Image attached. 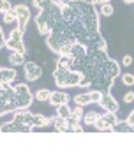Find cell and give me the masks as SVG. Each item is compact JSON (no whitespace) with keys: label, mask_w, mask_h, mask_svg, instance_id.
I'll list each match as a JSON object with an SVG mask.
<instances>
[{"label":"cell","mask_w":134,"mask_h":159,"mask_svg":"<svg viewBox=\"0 0 134 159\" xmlns=\"http://www.w3.org/2000/svg\"><path fill=\"white\" fill-rule=\"evenodd\" d=\"M53 78H55V83L60 87V89H71V87H78L79 85V80L83 78V73H79V71H76V69L55 67Z\"/></svg>","instance_id":"6da1fadb"},{"label":"cell","mask_w":134,"mask_h":159,"mask_svg":"<svg viewBox=\"0 0 134 159\" xmlns=\"http://www.w3.org/2000/svg\"><path fill=\"white\" fill-rule=\"evenodd\" d=\"M16 108V96H14V87L9 83L0 85V117L7 113H12Z\"/></svg>","instance_id":"7a4b0ae2"},{"label":"cell","mask_w":134,"mask_h":159,"mask_svg":"<svg viewBox=\"0 0 134 159\" xmlns=\"http://www.w3.org/2000/svg\"><path fill=\"white\" fill-rule=\"evenodd\" d=\"M14 87V96H16V108L18 110H28L34 102V94L30 92L28 85L25 83H16Z\"/></svg>","instance_id":"3957f363"},{"label":"cell","mask_w":134,"mask_h":159,"mask_svg":"<svg viewBox=\"0 0 134 159\" xmlns=\"http://www.w3.org/2000/svg\"><path fill=\"white\" fill-rule=\"evenodd\" d=\"M6 48L9 51H20L25 53V43H23V32L20 29H12L11 34L6 39Z\"/></svg>","instance_id":"277c9868"},{"label":"cell","mask_w":134,"mask_h":159,"mask_svg":"<svg viewBox=\"0 0 134 159\" xmlns=\"http://www.w3.org/2000/svg\"><path fill=\"white\" fill-rule=\"evenodd\" d=\"M35 25H37V32H39L41 35H48L51 30H53L55 20H53L46 11H39V14L35 16Z\"/></svg>","instance_id":"5b68a950"},{"label":"cell","mask_w":134,"mask_h":159,"mask_svg":"<svg viewBox=\"0 0 134 159\" xmlns=\"http://www.w3.org/2000/svg\"><path fill=\"white\" fill-rule=\"evenodd\" d=\"M32 131H34V127H30L27 124H21V122H14V120L0 124V133H32Z\"/></svg>","instance_id":"8992f818"},{"label":"cell","mask_w":134,"mask_h":159,"mask_svg":"<svg viewBox=\"0 0 134 159\" xmlns=\"http://www.w3.org/2000/svg\"><path fill=\"white\" fill-rule=\"evenodd\" d=\"M99 106L104 110V111H113V113H118V110H120V104H118L117 99H115L109 92L102 94V99L99 101Z\"/></svg>","instance_id":"52a82bcc"},{"label":"cell","mask_w":134,"mask_h":159,"mask_svg":"<svg viewBox=\"0 0 134 159\" xmlns=\"http://www.w3.org/2000/svg\"><path fill=\"white\" fill-rule=\"evenodd\" d=\"M25 78L27 81H37L42 76V67L37 66L35 62H25Z\"/></svg>","instance_id":"ba28073f"},{"label":"cell","mask_w":134,"mask_h":159,"mask_svg":"<svg viewBox=\"0 0 134 159\" xmlns=\"http://www.w3.org/2000/svg\"><path fill=\"white\" fill-rule=\"evenodd\" d=\"M87 51L88 48L81 43H73V48H71V58L73 60H83L87 57Z\"/></svg>","instance_id":"9c48e42d"},{"label":"cell","mask_w":134,"mask_h":159,"mask_svg":"<svg viewBox=\"0 0 134 159\" xmlns=\"http://www.w3.org/2000/svg\"><path fill=\"white\" fill-rule=\"evenodd\" d=\"M18 73L12 67H0V85L2 83H12L16 80Z\"/></svg>","instance_id":"30bf717a"},{"label":"cell","mask_w":134,"mask_h":159,"mask_svg":"<svg viewBox=\"0 0 134 159\" xmlns=\"http://www.w3.org/2000/svg\"><path fill=\"white\" fill-rule=\"evenodd\" d=\"M69 99H71V97L67 96L65 92H51L50 104H51V106H55V108H58L60 104H65V102H69Z\"/></svg>","instance_id":"8fae6325"},{"label":"cell","mask_w":134,"mask_h":159,"mask_svg":"<svg viewBox=\"0 0 134 159\" xmlns=\"http://www.w3.org/2000/svg\"><path fill=\"white\" fill-rule=\"evenodd\" d=\"M25 53H20V51H11L9 55V64L12 67H20V66H25Z\"/></svg>","instance_id":"7c38bea8"},{"label":"cell","mask_w":134,"mask_h":159,"mask_svg":"<svg viewBox=\"0 0 134 159\" xmlns=\"http://www.w3.org/2000/svg\"><path fill=\"white\" fill-rule=\"evenodd\" d=\"M94 127H95L97 131H111V129H113V124H111L108 119H104L102 115H99V119L95 120Z\"/></svg>","instance_id":"4fadbf2b"},{"label":"cell","mask_w":134,"mask_h":159,"mask_svg":"<svg viewBox=\"0 0 134 159\" xmlns=\"http://www.w3.org/2000/svg\"><path fill=\"white\" fill-rule=\"evenodd\" d=\"M53 125H55L56 133H67V131H69L67 119H62V117H55V119H53Z\"/></svg>","instance_id":"5bb4252c"},{"label":"cell","mask_w":134,"mask_h":159,"mask_svg":"<svg viewBox=\"0 0 134 159\" xmlns=\"http://www.w3.org/2000/svg\"><path fill=\"white\" fill-rule=\"evenodd\" d=\"M74 102L78 104V106H87L90 104V92H79L78 96H74Z\"/></svg>","instance_id":"9a60e30c"},{"label":"cell","mask_w":134,"mask_h":159,"mask_svg":"<svg viewBox=\"0 0 134 159\" xmlns=\"http://www.w3.org/2000/svg\"><path fill=\"white\" fill-rule=\"evenodd\" d=\"M113 133H134V127L132 125H129L127 122H117V124L113 125Z\"/></svg>","instance_id":"2e32d148"},{"label":"cell","mask_w":134,"mask_h":159,"mask_svg":"<svg viewBox=\"0 0 134 159\" xmlns=\"http://www.w3.org/2000/svg\"><path fill=\"white\" fill-rule=\"evenodd\" d=\"M14 11H16L18 18H32V14H30V7L25 6V4H18V6H14Z\"/></svg>","instance_id":"e0dca14e"},{"label":"cell","mask_w":134,"mask_h":159,"mask_svg":"<svg viewBox=\"0 0 134 159\" xmlns=\"http://www.w3.org/2000/svg\"><path fill=\"white\" fill-rule=\"evenodd\" d=\"M99 115L97 111H87V113L83 115V124L85 125H94L95 124V120L99 119Z\"/></svg>","instance_id":"ac0fdd59"},{"label":"cell","mask_w":134,"mask_h":159,"mask_svg":"<svg viewBox=\"0 0 134 159\" xmlns=\"http://www.w3.org/2000/svg\"><path fill=\"white\" fill-rule=\"evenodd\" d=\"M55 67H60V69H73V58L71 57H58L56 60V66Z\"/></svg>","instance_id":"d6986e66"},{"label":"cell","mask_w":134,"mask_h":159,"mask_svg":"<svg viewBox=\"0 0 134 159\" xmlns=\"http://www.w3.org/2000/svg\"><path fill=\"white\" fill-rule=\"evenodd\" d=\"M14 21H18V14H16V11H14V7H12L11 11L4 12V23H6V25H11V23H14Z\"/></svg>","instance_id":"ffe728a7"},{"label":"cell","mask_w":134,"mask_h":159,"mask_svg":"<svg viewBox=\"0 0 134 159\" xmlns=\"http://www.w3.org/2000/svg\"><path fill=\"white\" fill-rule=\"evenodd\" d=\"M56 110H58V111H56V117H62V119H67L69 115L73 113V110L67 106V102H65V104H60Z\"/></svg>","instance_id":"44dd1931"},{"label":"cell","mask_w":134,"mask_h":159,"mask_svg":"<svg viewBox=\"0 0 134 159\" xmlns=\"http://www.w3.org/2000/svg\"><path fill=\"white\" fill-rule=\"evenodd\" d=\"M50 96H51V90H48V89H41V90L35 92V99L37 101H50Z\"/></svg>","instance_id":"7402d4cb"},{"label":"cell","mask_w":134,"mask_h":159,"mask_svg":"<svg viewBox=\"0 0 134 159\" xmlns=\"http://www.w3.org/2000/svg\"><path fill=\"white\" fill-rule=\"evenodd\" d=\"M71 48H73V44L71 43H67V44H62L60 48H58V57H71Z\"/></svg>","instance_id":"603a6c76"},{"label":"cell","mask_w":134,"mask_h":159,"mask_svg":"<svg viewBox=\"0 0 134 159\" xmlns=\"http://www.w3.org/2000/svg\"><path fill=\"white\" fill-rule=\"evenodd\" d=\"M120 80H122V83L125 87H132L134 85V74H131V73L122 74V76H120Z\"/></svg>","instance_id":"cb8c5ba5"},{"label":"cell","mask_w":134,"mask_h":159,"mask_svg":"<svg viewBox=\"0 0 134 159\" xmlns=\"http://www.w3.org/2000/svg\"><path fill=\"white\" fill-rule=\"evenodd\" d=\"M113 12H115V9H113L111 4H102V6H100L99 14H102V16H111Z\"/></svg>","instance_id":"d4e9b609"},{"label":"cell","mask_w":134,"mask_h":159,"mask_svg":"<svg viewBox=\"0 0 134 159\" xmlns=\"http://www.w3.org/2000/svg\"><path fill=\"white\" fill-rule=\"evenodd\" d=\"M100 99H102V92L100 90H97V89H95V90H92L90 92V101L92 102H95V104H99V101Z\"/></svg>","instance_id":"484cf974"},{"label":"cell","mask_w":134,"mask_h":159,"mask_svg":"<svg viewBox=\"0 0 134 159\" xmlns=\"http://www.w3.org/2000/svg\"><path fill=\"white\" fill-rule=\"evenodd\" d=\"M11 9H12V4L9 0H0V12H2V14L7 12V11H11Z\"/></svg>","instance_id":"4316f807"},{"label":"cell","mask_w":134,"mask_h":159,"mask_svg":"<svg viewBox=\"0 0 134 159\" xmlns=\"http://www.w3.org/2000/svg\"><path fill=\"white\" fill-rule=\"evenodd\" d=\"M71 115H73V117H76V119H79V120H81V119H83V115H85L83 106H78V104H76V108L73 110V113H71Z\"/></svg>","instance_id":"83f0119b"},{"label":"cell","mask_w":134,"mask_h":159,"mask_svg":"<svg viewBox=\"0 0 134 159\" xmlns=\"http://www.w3.org/2000/svg\"><path fill=\"white\" fill-rule=\"evenodd\" d=\"M78 87H81V89H88V87H92V81H90V78H87L83 74V78L79 80V85Z\"/></svg>","instance_id":"f1b7e54d"},{"label":"cell","mask_w":134,"mask_h":159,"mask_svg":"<svg viewBox=\"0 0 134 159\" xmlns=\"http://www.w3.org/2000/svg\"><path fill=\"white\" fill-rule=\"evenodd\" d=\"M122 64L125 66V67H131V66H132V57H131V55H125L123 60H122Z\"/></svg>","instance_id":"f546056e"},{"label":"cell","mask_w":134,"mask_h":159,"mask_svg":"<svg viewBox=\"0 0 134 159\" xmlns=\"http://www.w3.org/2000/svg\"><path fill=\"white\" fill-rule=\"evenodd\" d=\"M123 101H125V102H132V101H134V92H132V90L127 92V94L123 96Z\"/></svg>","instance_id":"4dcf8cb0"},{"label":"cell","mask_w":134,"mask_h":159,"mask_svg":"<svg viewBox=\"0 0 134 159\" xmlns=\"http://www.w3.org/2000/svg\"><path fill=\"white\" fill-rule=\"evenodd\" d=\"M94 6H102V4H111V0H90Z\"/></svg>","instance_id":"1f68e13d"},{"label":"cell","mask_w":134,"mask_h":159,"mask_svg":"<svg viewBox=\"0 0 134 159\" xmlns=\"http://www.w3.org/2000/svg\"><path fill=\"white\" fill-rule=\"evenodd\" d=\"M125 122H127L129 125H132V127H134V110L129 113V117H127V120H125Z\"/></svg>","instance_id":"d6a6232c"},{"label":"cell","mask_w":134,"mask_h":159,"mask_svg":"<svg viewBox=\"0 0 134 159\" xmlns=\"http://www.w3.org/2000/svg\"><path fill=\"white\" fill-rule=\"evenodd\" d=\"M6 46V35H4V30L0 29V48Z\"/></svg>","instance_id":"836d02e7"},{"label":"cell","mask_w":134,"mask_h":159,"mask_svg":"<svg viewBox=\"0 0 134 159\" xmlns=\"http://www.w3.org/2000/svg\"><path fill=\"white\" fill-rule=\"evenodd\" d=\"M71 131H74V133H83V127H81V124H76L74 127H71Z\"/></svg>","instance_id":"e575fe53"},{"label":"cell","mask_w":134,"mask_h":159,"mask_svg":"<svg viewBox=\"0 0 134 159\" xmlns=\"http://www.w3.org/2000/svg\"><path fill=\"white\" fill-rule=\"evenodd\" d=\"M125 4H134V0H123Z\"/></svg>","instance_id":"d590c367"}]
</instances>
